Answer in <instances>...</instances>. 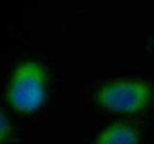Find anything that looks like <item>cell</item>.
Listing matches in <instances>:
<instances>
[{"label": "cell", "instance_id": "obj_1", "mask_svg": "<svg viewBox=\"0 0 154 144\" xmlns=\"http://www.w3.org/2000/svg\"><path fill=\"white\" fill-rule=\"evenodd\" d=\"M45 96V70L38 62L21 64L11 80L8 98L19 111H33L40 106Z\"/></svg>", "mask_w": 154, "mask_h": 144}, {"label": "cell", "instance_id": "obj_2", "mask_svg": "<svg viewBox=\"0 0 154 144\" xmlns=\"http://www.w3.org/2000/svg\"><path fill=\"white\" fill-rule=\"evenodd\" d=\"M152 88L139 79H119L104 85L98 93L102 106L123 113L137 112L152 99Z\"/></svg>", "mask_w": 154, "mask_h": 144}, {"label": "cell", "instance_id": "obj_3", "mask_svg": "<svg viewBox=\"0 0 154 144\" xmlns=\"http://www.w3.org/2000/svg\"><path fill=\"white\" fill-rule=\"evenodd\" d=\"M139 134L129 124L117 123L107 128L98 137L95 144H137Z\"/></svg>", "mask_w": 154, "mask_h": 144}, {"label": "cell", "instance_id": "obj_4", "mask_svg": "<svg viewBox=\"0 0 154 144\" xmlns=\"http://www.w3.org/2000/svg\"><path fill=\"white\" fill-rule=\"evenodd\" d=\"M10 131V124H8V119L5 116V113L2 111H0V142H2Z\"/></svg>", "mask_w": 154, "mask_h": 144}]
</instances>
